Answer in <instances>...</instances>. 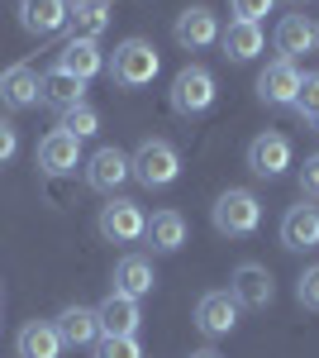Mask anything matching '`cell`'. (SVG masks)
<instances>
[{"label":"cell","mask_w":319,"mask_h":358,"mask_svg":"<svg viewBox=\"0 0 319 358\" xmlns=\"http://www.w3.org/2000/svg\"><path fill=\"white\" fill-rule=\"evenodd\" d=\"M105 72H110V82H114V86H124V91H143V86L158 82L162 57H158V48H153L148 38H124V43L114 48V57L105 62Z\"/></svg>","instance_id":"cell-1"},{"label":"cell","mask_w":319,"mask_h":358,"mask_svg":"<svg viewBox=\"0 0 319 358\" xmlns=\"http://www.w3.org/2000/svg\"><path fill=\"white\" fill-rule=\"evenodd\" d=\"M210 220H214L219 234H229V239H248V234H258V224H262V201L248 192V187H229V192L214 196Z\"/></svg>","instance_id":"cell-2"},{"label":"cell","mask_w":319,"mask_h":358,"mask_svg":"<svg viewBox=\"0 0 319 358\" xmlns=\"http://www.w3.org/2000/svg\"><path fill=\"white\" fill-rule=\"evenodd\" d=\"M133 182L138 187H148V192H162V187H172L177 177H181V153L167 143V138H143L138 148H133Z\"/></svg>","instance_id":"cell-3"},{"label":"cell","mask_w":319,"mask_h":358,"mask_svg":"<svg viewBox=\"0 0 319 358\" xmlns=\"http://www.w3.org/2000/svg\"><path fill=\"white\" fill-rule=\"evenodd\" d=\"M214 72L210 67H200V62H191L181 67L177 77H172V110L181 115V120H200V115L214 106Z\"/></svg>","instance_id":"cell-4"},{"label":"cell","mask_w":319,"mask_h":358,"mask_svg":"<svg viewBox=\"0 0 319 358\" xmlns=\"http://www.w3.org/2000/svg\"><path fill=\"white\" fill-rule=\"evenodd\" d=\"M96 229H101L105 244H138L143 229H148V215H143V206L129 201V196H110V206H101Z\"/></svg>","instance_id":"cell-5"},{"label":"cell","mask_w":319,"mask_h":358,"mask_svg":"<svg viewBox=\"0 0 319 358\" xmlns=\"http://www.w3.org/2000/svg\"><path fill=\"white\" fill-rule=\"evenodd\" d=\"M291 163H295V148H291V138L281 134V129H262V134L248 143V172H253V177L276 182V177H286Z\"/></svg>","instance_id":"cell-6"},{"label":"cell","mask_w":319,"mask_h":358,"mask_svg":"<svg viewBox=\"0 0 319 358\" xmlns=\"http://www.w3.org/2000/svg\"><path fill=\"white\" fill-rule=\"evenodd\" d=\"M81 172H86V187H91V192H101V196H114V192H119V187L133 177L129 153H124V148H114V143L96 148V153L81 163Z\"/></svg>","instance_id":"cell-7"},{"label":"cell","mask_w":319,"mask_h":358,"mask_svg":"<svg viewBox=\"0 0 319 358\" xmlns=\"http://www.w3.org/2000/svg\"><path fill=\"white\" fill-rule=\"evenodd\" d=\"M300 67L286 62V57H272L262 72H258V101L272 106V110H281V106H295V96H300Z\"/></svg>","instance_id":"cell-8"},{"label":"cell","mask_w":319,"mask_h":358,"mask_svg":"<svg viewBox=\"0 0 319 358\" xmlns=\"http://www.w3.org/2000/svg\"><path fill=\"white\" fill-rule=\"evenodd\" d=\"M172 38H177V48L200 53V48L219 43V15H214L210 5H186L177 15V24H172Z\"/></svg>","instance_id":"cell-9"},{"label":"cell","mask_w":319,"mask_h":358,"mask_svg":"<svg viewBox=\"0 0 319 358\" xmlns=\"http://www.w3.org/2000/svg\"><path fill=\"white\" fill-rule=\"evenodd\" d=\"M229 296L243 306V310H267L276 301V282L262 263H239L234 268V282H229Z\"/></svg>","instance_id":"cell-10"},{"label":"cell","mask_w":319,"mask_h":358,"mask_svg":"<svg viewBox=\"0 0 319 358\" xmlns=\"http://www.w3.org/2000/svg\"><path fill=\"white\" fill-rule=\"evenodd\" d=\"M81 163H86L81 158V138H72L67 129H53V134L38 138V172L43 177H72Z\"/></svg>","instance_id":"cell-11"},{"label":"cell","mask_w":319,"mask_h":358,"mask_svg":"<svg viewBox=\"0 0 319 358\" xmlns=\"http://www.w3.org/2000/svg\"><path fill=\"white\" fill-rule=\"evenodd\" d=\"M281 248L291 253H315L319 248V206L315 201H300L281 215Z\"/></svg>","instance_id":"cell-12"},{"label":"cell","mask_w":319,"mask_h":358,"mask_svg":"<svg viewBox=\"0 0 319 358\" xmlns=\"http://www.w3.org/2000/svg\"><path fill=\"white\" fill-rule=\"evenodd\" d=\"M114 20V5L110 0H72V10H67V43H77V38H91V43H101V34L110 29Z\"/></svg>","instance_id":"cell-13"},{"label":"cell","mask_w":319,"mask_h":358,"mask_svg":"<svg viewBox=\"0 0 319 358\" xmlns=\"http://www.w3.org/2000/svg\"><path fill=\"white\" fill-rule=\"evenodd\" d=\"M67 10L72 0H20V24L34 38H53L67 29Z\"/></svg>","instance_id":"cell-14"},{"label":"cell","mask_w":319,"mask_h":358,"mask_svg":"<svg viewBox=\"0 0 319 358\" xmlns=\"http://www.w3.org/2000/svg\"><path fill=\"white\" fill-rule=\"evenodd\" d=\"M239 310L243 306L234 301L229 292H205V296L195 301V325H200V334L219 339V334H229L234 325H239Z\"/></svg>","instance_id":"cell-15"},{"label":"cell","mask_w":319,"mask_h":358,"mask_svg":"<svg viewBox=\"0 0 319 358\" xmlns=\"http://www.w3.org/2000/svg\"><path fill=\"white\" fill-rule=\"evenodd\" d=\"M153 287H158L153 258H143V253H124V258L114 263V292H119V296L143 301V296H153Z\"/></svg>","instance_id":"cell-16"},{"label":"cell","mask_w":319,"mask_h":358,"mask_svg":"<svg viewBox=\"0 0 319 358\" xmlns=\"http://www.w3.org/2000/svg\"><path fill=\"white\" fill-rule=\"evenodd\" d=\"M0 106H5V110H29V106H38V72H34L29 62H15V67L0 72Z\"/></svg>","instance_id":"cell-17"},{"label":"cell","mask_w":319,"mask_h":358,"mask_svg":"<svg viewBox=\"0 0 319 358\" xmlns=\"http://www.w3.org/2000/svg\"><path fill=\"white\" fill-rule=\"evenodd\" d=\"M219 48L229 62H253L267 48V34L253 20H229V29H219Z\"/></svg>","instance_id":"cell-18"},{"label":"cell","mask_w":319,"mask_h":358,"mask_svg":"<svg viewBox=\"0 0 319 358\" xmlns=\"http://www.w3.org/2000/svg\"><path fill=\"white\" fill-rule=\"evenodd\" d=\"M38 101L67 115L72 106H81V101H86V82H77L72 72H62V67L53 62V67H48V72L38 77Z\"/></svg>","instance_id":"cell-19"},{"label":"cell","mask_w":319,"mask_h":358,"mask_svg":"<svg viewBox=\"0 0 319 358\" xmlns=\"http://www.w3.org/2000/svg\"><path fill=\"white\" fill-rule=\"evenodd\" d=\"M57 334H62V349H86L101 339V320L91 306H62V315L53 320Z\"/></svg>","instance_id":"cell-20"},{"label":"cell","mask_w":319,"mask_h":358,"mask_svg":"<svg viewBox=\"0 0 319 358\" xmlns=\"http://www.w3.org/2000/svg\"><path fill=\"white\" fill-rule=\"evenodd\" d=\"M96 320H101V334H138L143 325V310L133 296H119V292H110L105 301L96 306Z\"/></svg>","instance_id":"cell-21"},{"label":"cell","mask_w":319,"mask_h":358,"mask_svg":"<svg viewBox=\"0 0 319 358\" xmlns=\"http://www.w3.org/2000/svg\"><path fill=\"white\" fill-rule=\"evenodd\" d=\"M57 67H62V72H72L77 82H91V77H101V72H105V53H101V43L77 38V43H62V48H57Z\"/></svg>","instance_id":"cell-22"},{"label":"cell","mask_w":319,"mask_h":358,"mask_svg":"<svg viewBox=\"0 0 319 358\" xmlns=\"http://www.w3.org/2000/svg\"><path fill=\"white\" fill-rule=\"evenodd\" d=\"M15 354L20 358H62V334L53 320H29L15 334Z\"/></svg>","instance_id":"cell-23"},{"label":"cell","mask_w":319,"mask_h":358,"mask_svg":"<svg viewBox=\"0 0 319 358\" xmlns=\"http://www.w3.org/2000/svg\"><path fill=\"white\" fill-rule=\"evenodd\" d=\"M315 48H319V38H315V24L305 15H286L276 24V53L286 57V62H300V57L315 53Z\"/></svg>","instance_id":"cell-24"},{"label":"cell","mask_w":319,"mask_h":358,"mask_svg":"<svg viewBox=\"0 0 319 358\" xmlns=\"http://www.w3.org/2000/svg\"><path fill=\"white\" fill-rule=\"evenodd\" d=\"M143 239L153 244V253H177V248L186 244V220H181V210H158L148 229H143Z\"/></svg>","instance_id":"cell-25"},{"label":"cell","mask_w":319,"mask_h":358,"mask_svg":"<svg viewBox=\"0 0 319 358\" xmlns=\"http://www.w3.org/2000/svg\"><path fill=\"white\" fill-rule=\"evenodd\" d=\"M57 129H67L72 138H91V134H101V110L91 106V101H81V106H72V110L62 115V124Z\"/></svg>","instance_id":"cell-26"},{"label":"cell","mask_w":319,"mask_h":358,"mask_svg":"<svg viewBox=\"0 0 319 358\" xmlns=\"http://www.w3.org/2000/svg\"><path fill=\"white\" fill-rule=\"evenodd\" d=\"M295 115H300V124L305 129H315L319 134V72H310L305 82H300V96H295Z\"/></svg>","instance_id":"cell-27"},{"label":"cell","mask_w":319,"mask_h":358,"mask_svg":"<svg viewBox=\"0 0 319 358\" xmlns=\"http://www.w3.org/2000/svg\"><path fill=\"white\" fill-rule=\"evenodd\" d=\"M96 358H143V344H138V334H101Z\"/></svg>","instance_id":"cell-28"},{"label":"cell","mask_w":319,"mask_h":358,"mask_svg":"<svg viewBox=\"0 0 319 358\" xmlns=\"http://www.w3.org/2000/svg\"><path fill=\"white\" fill-rule=\"evenodd\" d=\"M295 301L305 310H319V263H310L305 273L295 277Z\"/></svg>","instance_id":"cell-29"},{"label":"cell","mask_w":319,"mask_h":358,"mask_svg":"<svg viewBox=\"0 0 319 358\" xmlns=\"http://www.w3.org/2000/svg\"><path fill=\"white\" fill-rule=\"evenodd\" d=\"M295 182H300V201H319V153H310V158L300 163Z\"/></svg>","instance_id":"cell-30"},{"label":"cell","mask_w":319,"mask_h":358,"mask_svg":"<svg viewBox=\"0 0 319 358\" xmlns=\"http://www.w3.org/2000/svg\"><path fill=\"white\" fill-rule=\"evenodd\" d=\"M229 10H234V20H253V24H262V15L276 10V0H229Z\"/></svg>","instance_id":"cell-31"},{"label":"cell","mask_w":319,"mask_h":358,"mask_svg":"<svg viewBox=\"0 0 319 358\" xmlns=\"http://www.w3.org/2000/svg\"><path fill=\"white\" fill-rule=\"evenodd\" d=\"M15 153H20V129H15L10 120H0V167L10 163Z\"/></svg>","instance_id":"cell-32"},{"label":"cell","mask_w":319,"mask_h":358,"mask_svg":"<svg viewBox=\"0 0 319 358\" xmlns=\"http://www.w3.org/2000/svg\"><path fill=\"white\" fill-rule=\"evenodd\" d=\"M191 358H219V354H214V349H195Z\"/></svg>","instance_id":"cell-33"},{"label":"cell","mask_w":319,"mask_h":358,"mask_svg":"<svg viewBox=\"0 0 319 358\" xmlns=\"http://www.w3.org/2000/svg\"><path fill=\"white\" fill-rule=\"evenodd\" d=\"M315 38H319V24H315Z\"/></svg>","instance_id":"cell-34"}]
</instances>
